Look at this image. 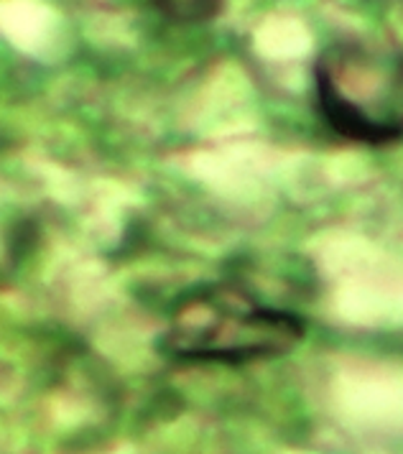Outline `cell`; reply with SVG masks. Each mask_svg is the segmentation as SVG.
Wrapping results in <instances>:
<instances>
[{
	"label": "cell",
	"mask_w": 403,
	"mask_h": 454,
	"mask_svg": "<svg viewBox=\"0 0 403 454\" xmlns=\"http://www.w3.org/2000/svg\"><path fill=\"white\" fill-rule=\"evenodd\" d=\"M294 311L263 304L256 294L225 281L186 294L162 334L163 355L179 363L242 365L291 352L304 340Z\"/></svg>",
	"instance_id": "cell-1"
},
{
	"label": "cell",
	"mask_w": 403,
	"mask_h": 454,
	"mask_svg": "<svg viewBox=\"0 0 403 454\" xmlns=\"http://www.w3.org/2000/svg\"><path fill=\"white\" fill-rule=\"evenodd\" d=\"M314 100L324 125L350 144L403 138V49L385 36H344L314 62Z\"/></svg>",
	"instance_id": "cell-2"
},
{
	"label": "cell",
	"mask_w": 403,
	"mask_h": 454,
	"mask_svg": "<svg viewBox=\"0 0 403 454\" xmlns=\"http://www.w3.org/2000/svg\"><path fill=\"white\" fill-rule=\"evenodd\" d=\"M166 19L179 23H202L215 19L222 11V3H154Z\"/></svg>",
	"instance_id": "cell-3"
}]
</instances>
